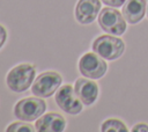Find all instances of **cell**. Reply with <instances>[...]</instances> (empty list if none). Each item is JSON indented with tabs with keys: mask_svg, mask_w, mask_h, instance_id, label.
<instances>
[{
	"mask_svg": "<svg viewBox=\"0 0 148 132\" xmlns=\"http://www.w3.org/2000/svg\"><path fill=\"white\" fill-rule=\"evenodd\" d=\"M124 42L111 35L99 36L92 43V51L106 60H114L119 58L124 53Z\"/></svg>",
	"mask_w": 148,
	"mask_h": 132,
	"instance_id": "obj_2",
	"label": "cell"
},
{
	"mask_svg": "<svg viewBox=\"0 0 148 132\" xmlns=\"http://www.w3.org/2000/svg\"><path fill=\"white\" fill-rule=\"evenodd\" d=\"M66 127L65 118L58 112H49L36 119L35 129L38 132H61Z\"/></svg>",
	"mask_w": 148,
	"mask_h": 132,
	"instance_id": "obj_9",
	"label": "cell"
},
{
	"mask_svg": "<svg viewBox=\"0 0 148 132\" xmlns=\"http://www.w3.org/2000/svg\"><path fill=\"white\" fill-rule=\"evenodd\" d=\"M75 93L83 104L90 105L92 104L98 95V86L92 80H87L83 78H79L74 86Z\"/></svg>",
	"mask_w": 148,
	"mask_h": 132,
	"instance_id": "obj_10",
	"label": "cell"
},
{
	"mask_svg": "<svg viewBox=\"0 0 148 132\" xmlns=\"http://www.w3.org/2000/svg\"><path fill=\"white\" fill-rule=\"evenodd\" d=\"M126 0H102L103 3H105L106 6H111V7H120L125 3Z\"/></svg>",
	"mask_w": 148,
	"mask_h": 132,
	"instance_id": "obj_14",
	"label": "cell"
},
{
	"mask_svg": "<svg viewBox=\"0 0 148 132\" xmlns=\"http://www.w3.org/2000/svg\"><path fill=\"white\" fill-rule=\"evenodd\" d=\"M56 102L58 107L69 115H76L82 110V101L75 93V89L71 85H65L57 90Z\"/></svg>",
	"mask_w": 148,
	"mask_h": 132,
	"instance_id": "obj_7",
	"label": "cell"
},
{
	"mask_svg": "<svg viewBox=\"0 0 148 132\" xmlns=\"http://www.w3.org/2000/svg\"><path fill=\"white\" fill-rule=\"evenodd\" d=\"M101 131H103V132H106V131L126 132V131H127V127H126V125H125L121 120L114 119V118H110V119H106V120L102 124Z\"/></svg>",
	"mask_w": 148,
	"mask_h": 132,
	"instance_id": "obj_12",
	"label": "cell"
},
{
	"mask_svg": "<svg viewBox=\"0 0 148 132\" xmlns=\"http://www.w3.org/2000/svg\"><path fill=\"white\" fill-rule=\"evenodd\" d=\"M46 109V103L42 98L27 97L18 101L14 107V115L23 122H32L38 119Z\"/></svg>",
	"mask_w": 148,
	"mask_h": 132,
	"instance_id": "obj_3",
	"label": "cell"
},
{
	"mask_svg": "<svg viewBox=\"0 0 148 132\" xmlns=\"http://www.w3.org/2000/svg\"><path fill=\"white\" fill-rule=\"evenodd\" d=\"M98 24L105 32L116 36L123 35L126 30L124 15L112 7H105L101 10L98 15Z\"/></svg>",
	"mask_w": 148,
	"mask_h": 132,
	"instance_id": "obj_4",
	"label": "cell"
},
{
	"mask_svg": "<svg viewBox=\"0 0 148 132\" xmlns=\"http://www.w3.org/2000/svg\"><path fill=\"white\" fill-rule=\"evenodd\" d=\"M106 69V63L97 53L87 52L79 60V71L86 78L94 80L99 79L105 74Z\"/></svg>",
	"mask_w": 148,
	"mask_h": 132,
	"instance_id": "obj_6",
	"label": "cell"
},
{
	"mask_svg": "<svg viewBox=\"0 0 148 132\" xmlns=\"http://www.w3.org/2000/svg\"><path fill=\"white\" fill-rule=\"evenodd\" d=\"M35 74H36L35 66L29 64L17 65L14 68H12L7 74L6 78L7 86L10 90L15 93L25 91L35 80Z\"/></svg>",
	"mask_w": 148,
	"mask_h": 132,
	"instance_id": "obj_1",
	"label": "cell"
},
{
	"mask_svg": "<svg viewBox=\"0 0 148 132\" xmlns=\"http://www.w3.org/2000/svg\"><path fill=\"white\" fill-rule=\"evenodd\" d=\"M132 131L134 132H140V131H147L148 132V125L147 124H136L133 129H132Z\"/></svg>",
	"mask_w": 148,
	"mask_h": 132,
	"instance_id": "obj_16",
	"label": "cell"
},
{
	"mask_svg": "<svg viewBox=\"0 0 148 132\" xmlns=\"http://www.w3.org/2000/svg\"><path fill=\"white\" fill-rule=\"evenodd\" d=\"M6 38H7V32H6V29L0 25V47L3 45V43L6 42Z\"/></svg>",
	"mask_w": 148,
	"mask_h": 132,
	"instance_id": "obj_15",
	"label": "cell"
},
{
	"mask_svg": "<svg viewBox=\"0 0 148 132\" xmlns=\"http://www.w3.org/2000/svg\"><path fill=\"white\" fill-rule=\"evenodd\" d=\"M7 131L8 132H18V131H24V132H32L35 131V129L28 124V123H22V122H16V123H13L10 124L8 127H7Z\"/></svg>",
	"mask_w": 148,
	"mask_h": 132,
	"instance_id": "obj_13",
	"label": "cell"
},
{
	"mask_svg": "<svg viewBox=\"0 0 148 132\" xmlns=\"http://www.w3.org/2000/svg\"><path fill=\"white\" fill-rule=\"evenodd\" d=\"M99 10V0H79L75 7V19L81 24H89L97 17Z\"/></svg>",
	"mask_w": 148,
	"mask_h": 132,
	"instance_id": "obj_8",
	"label": "cell"
},
{
	"mask_svg": "<svg viewBox=\"0 0 148 132\" xmlns=\"http://www.w3.org/2000/svg\"><path fill=\"white\" fill-rule=\"evenodd\" d=\"M146 8V0H127L123 6V15L128 23L135 24L143 19Z\"/></svg>",
	"mask_w": 148,
	"mask_h": 132,
	"instance_id": "obj_11",
	"label": "cell"
},
{
	"mask_svg": "<svg viewBox=\"0 0 148 132\" xmlns=\"http://www.w3.org/2000/svg\"><path fill=\"white\" fill-rule=\"evenodd\" d=\"M147 16H148V5H147Z\"/></svg>",
	"mask_w": 148,
	"mask_h": 132,
	"instance_id": "obj_17",
	"label": "cell"
},
{
	"mask_svg": "<svg viewBox=\"0 0 148 132\" xmlns=\"http://www.w3.org/2000/svg\"><path fill=\"white\" fill-rule=\"evenodd\" d=\"M61 76L59 73L53 71H47L37 76V79L34 81V85L31 87V91L37 97H50L58 90L59 86L61 85Z\"/></svg>",
	"mask_w": 148,
	"mask_h": 132,
	"instance_id": "obj_5",
	"label": "cell"
}]
</instances>
